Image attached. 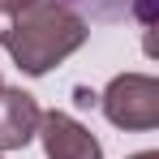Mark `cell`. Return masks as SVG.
I'll return each mask as SVG.
<instances>
[{
  "label": "cell",
  "mask_w": 159,
  "mask_h": 159,
  "mask_svg": "<svg viewBox=\"0 0 159 159\" xmlns=\"http://www.w3.org/2000/svg\"><path fill=\"white\" fill-rule=\"evenodd\" d=\"M30 4H34V0H0V13H4V17H17V13L30 9Z\"/></svg>",
  "instance_id": "6"
},
{
  "label": "cell",
  "mask_w": 159,
  "mask_h": 159,
  "mask_svg": "<svg viewBox=\"0 0 159 159\" xmlns=\"http://www.w3.org/2000/svg\"><path fill=\"white\" fill-rule=\"evenodd\" d=\"M73 99H78V107H95V103H99V95H95V90H86V86L73 90Z\"/></svg>",
  "instance_id": "7"
},
{
  "label": "cell",
  "mask_w": 159,
  "mask_h": 159,
  "mask_svg": "<svg viewBox=\"0 0 159 159\" xmlns=\"http://www.w3.org/2000/svg\"><path fill=\"white\" fill-rule=\"evenodd\" d=\"M86 39H90L86 17L73 4H65V0H34L17 17H9V26L0 30V43H4L9 60L22 73H30V78L52 73Z\"/></svg>",
  "instance_id": "1"
},
{
  "label": "cell",
  "mask_w": 159,
  "mask_h": 159,
  "mask_svg": "<svg viewBox=\"0 0 159 159\" xmlns=\"http://www.w3.org/2000/svg\"><path fill=\"white\" fill-rule=\"evenodd\" d=\"M43 107L22 86H0V151H22L39 133Z\"/></svg>",
  "instance_id": "4"
},
{
  "label": "cell",
  "mask_w": 159,
  "mask_h": 159,
  "mask_svg": "<svg viewBox=\"0 0 159 159\" xmlns=\"http://www.w3.org/2000/svg\"><path fill=\"white\" fill-rule=\"evenodd\" d=\"M0 86H4V82H0Z\"/></svg>",
  "instance_id": "9"
},
{
  "label": "cell",
  "mask_w": 159,
  "mask_h": 159,
  "mask_svg": "<svg viewBox=\"0 0 159 159\" xmlns=\"http://www.w3.org/2000/svg\"><path fill=\"white\" fill-rule=\"evenodd\" d=\"M65 4H69V0H65ZM116 9H120V13L129 9L142 26H151V22H155V0H116Z\"/></svg>",
  "instance_id": "5"
},
{
  "label": "cell",
  "mask_w": 159,
  "mask_h": 159,
  "mask_svg": "<svg viewBox=\"0 0 159 159\" xmlns=\"http://www.w3.org/2000/svg\"><path fill=\"white\" fill-rule=\"evenodd\" d=\"M99 107L116 129L146 133L159 125V82L151 73H116L99 95Z\"/></svg>",
  "instance_id": "2"
},
{
  "label": "cell",
  "mask_w": 159,
  "mask_h": 159,
  "mask_svg": "<svg viewBox=\"0 0 159 159\" xmlns=\"http://www.w3.org/2000/svg\"><path fill=\"white\" fill-rule=\"evenodd\" d=\"M129 159H159V151H138V155H129Z\"/></svg>",
  "instance_id": "8"
},
{
  "label": "cell",
  "mask_w": 159,
  "mask_h": 159,
  "mask_svg": "<svg viewBox=\"0 0 159 159\" xmlns=\"http://www.w3.org/2000/svg\"><path fill=\"white\" fill-rule=\"evenodd\" d=\"M34 138L43 142V155L48 159H103L99 138L82 120H73L69 112H43Z\"/></svg>",
  "instance_id": "3"
}]
</instances>
